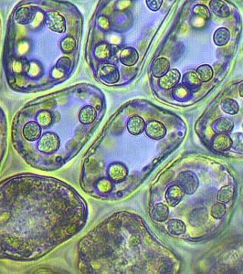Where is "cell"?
<instances>
[{
    "mask_svg": "<svg viewBox=\"0 0 243 274\" xmlns=\"http://www.w3.org/2000/svg\"><path fill=\"white\" fill-rule=\"evenodd\" d=\"M88 207L54 177L20 174L0 182V259L32 261L81 232Z\"/></svg>",
    "mask_w": 243,
    "mask_h": 274,
    "instance_id": "1",
    "label": "cell"
},
{
    "mask_svg": "<svg viewBox=\"0 0 243 274\" xmlns=\"http://www.w3.org/2000/svg\"><path fill=\"white\" fill-rule=\"evenodd\" d=\"M100 110V105L84 100L76 105L46 101L24 108L14 118V147L30 167L57 170L88 145Z\"/></svg>",
    "mask_w": 243,
    "mask_h": 274,
    "instance_id": "2",
    "label": "cell"
},
{
    "mask_svg": "<svg viewBox=\"0 0 243 274\" xmlns=\"http://www.w3.org/2000/svg\"><path fill=\"white\" fill-rule=\"evenodd\" d=\"M176 184L181 187L185 194H194L199 187L198 177L192 171H184L178 174L176 178Z\"/></svg>",
    "mask_w": 243,
    "mask_h": 274,
    "instance_id": "3",
    "label": "cell"
},
{
    "mask_svg": "<svg viewBox=\"0 0 243 274\" xmlns=\"http://www.w3.org/2000/svg\"><path fill=\"white\" fill-rule=\"evenodd\" d=\"M97 75L102 82L109 85L115 84L120 80V73L118 68L110 63L101 65L97 71Z\"/></svg>",
    "mask_w": 243,
    "mask_h": 274,
    "instance_id": "4",
    "label": "cell"
},
{
    "mask_svg": "<svg viewBox=\"0 0 243 274\" xmlns=\"http://www.w3.org/2000/svg\"><path fill=\"white\" fill-rule=\"evenodd\" d=\"M45 25L49 29L56 33H64L66 31V20L57 11L47 13L45 17Z\"/></svg>",
    "mask_w": 243,
    "mask_h": 274,
    "instance_id": "5",
    "label": "cell"
},
{
    "mask_svg": "<svg viewBox=\"0 0 243 274\" xmlns=\"http://www.w3.org/2000/svg\"><path fill=\"white\" fill-rule=\"evenodd\" d=\"M7 151V117L0 110V169L6 158Z\"/></svg>",
    "mask_w": 243,
    "mask_h": 274,
    "instance_id": "6",
    "label": "cell"
},
{
    "mask_svg": "<svg viewBox=\"0 0 243 274\" xmlns=\"http://www.w3.org/2000/svg\"><path fill=\"white\" fill-rule=\"evenodd\" d=\"M210 145L219 153L227 152L232 147V138L227 133H219L212 137Z\"/></svg>",
    "mask_w": 243,
    "mask_h": 274,
    "instance_id": "7",
    "label": "cell"
},
{
    "mask_svg": "<svg viewBox=\"0 0 243 274\" xmlns=\"http://www.w3.org/2000/svg\"><path fill=\"white\" fill-rule=\"evenodd\" d=\"M180 78H181V74L179 73V71H177L176 69H172L169 70L168 74H165L163 77L159 78L158 85L164 90H170L178 84Z\"/></svg>",
    "mask_w": 243,
    "mask_h": 274,
    "instance_id": "8",
    "label": "cell"
},
{
    "mask_svg": "<svg viewBox=\"0 0 243 274\" xmlns=\"http://www.w3.org/2000/svg\"><path fill=\"white\" fill-rule=\"evenodd\" d=\"M145 132L151 139L160 140L166 136L167 128L162 123L157 122V121H152V122H149L148 124L146 125Z\"/></svg>",
    "mask_w": 243,
    "mask_h": 274,
    "instance_id": "9",
    "label": "cell"
},
{
    "mask_svg": "<svg viewBox=\"0 0 243 274\" xmlns=\"http://www.w3.org/2000/svg\"><path fill=\"white\" fill-rule=\"evenodd\" d=\"M36 16V9L32 7H22L17 9L14 15L15 21L21 25L30 24Z\"/></svg>",
    "mask_w": 243,
    "mask_h": 274,
    "instance_id": "10",
    "label": "cell"
},
{
    "mask_svg": "<svg viewBox=\"0 0 243 274\" xmlns=\"http://www.w3.org/2000/svg\"><path fill=\"white\" fill-rule=\"evenodd\" d=\"M185 196V192L182 188L177 184L169 187L166 192V199L170 207H174L177 206Z\"/></svg>",
    "mask_w": 243,
    "mask_h": 274,
    "instance_id": "11",
    "label": "cell"
},
{
    "mask_svg": "<svg viewBox=\"0 0 243 274\" xmlns=\"http://www.w3.org/2000/svg\"><path fill=\"white\" fill-rule=\"evenodd\" d=\"M146 123L141 116L133 115L129 117L126 123V128L128 133L132 135H139L146 130Z\"/></svg>",
    "mask_w": 243,
    "mask_h": 274,
    "instance_id": "12",
    "label": "cell"
},
{
    "mask_svg": "<svg viewBox=\"0 0 243 274\" xmlns=\"http://www.w3.org/2000/svg\"><path fill=\"white\" fill-rule=\"evenodd\" d=\"M183 84L189 89L191 93H196L201 87L202 81L195 72H189L183 77Z\"/></svg>",
    "mask_w": 243,
    "mask_h": 274,
    "instance_id": "13",
    "label": "cell"
},
{
    "mask_svg": "<svg viewBox=\"0 0 243 274\" xmlns=\"http://www.w3.org/2000/svg\"><path fill=\"white\" fill-rule=\"evenodd\" d=\"M139 59V54L135 48L127 47L123 49L120 53V61L124 66H134Z\"/></svg>",
    "mask_w": 243,
    "mask_h": 274,
    "instance_id": "14",
    "label": "cell"
},
{
    "mask_svg": "<svg viewBox=\"0 0 243 274\" xmlns=\"http://www.w3.org/2000/svg\"><path fill=\"white\" fill-rule=\"evenodd\" d=\"M207 221H208V212L207 209L204 207L196 208L189 213V223L194 227H199L201 225H204Z\"/></svg>",
    "mask_w": 243,
    "mask_h": 274,
    "instance_id": "15",
    "label": "cell"
},
{
    "mask_svg": "<svg viewBox=\"0 0 243 274\" xmlns=\"http://www.w3.org/2000/svg\"><path fill=\"white\" fill-rule=\"evenodd\" d=\"M170 70V62L166 58H158L151 67V73L155 78H161Z\"/></svg>",
    "mask_w": 243,
    "mask_h": 274,
    "instance_id": "16",
    "label": "cell"
},
{
    "mask_svg": "<svg viewBox=\"0 0 243 274\" xmlns=\"http://www.w3.org/2000/svg\"><path fill=\"white\" fill-rule=\"evenodd\" d=\"M210 7L219 18L226 19L230 15V7L223 0H210Z\"/></svg>",
    "mask_w": 243,
    "mask_h": 274,
    "instance_id": "17",
    "label": "cell"
},
{
    "mask_svg": "<svg viewBox=\"0 0 243 274\" xmlns=\"http://www.w3.org/2000/svg\"><path fill=\"white\" fill-rule=\"evenodd\" d=\"M151 218L156 222H164L169 218V208L164 203H158L151 210Z\"/></svg>",
    "mask_w": 243,
    "mask_h": 274,
    "instance_id": "18",
    "label": "cell"
},
{
    "mask_svg": "<svg viewBox=\"0 0 243 274\" xmlns=\"http://www.w3.org/2000/svg\"><path fill=\"white\" fill-rule=\"evenodd\" d=\"M233 127H234V122L227 117L219 118L212 124V129L216 132L217 134L229 133L233 130Z\"/></svg>",
    "mask_w": 243,
    "mask_h": 274,
    "instance_id": "19",
    "label": "cell"
},
{
    "mask_svg": "<svg viewBox=\"0 0 243 274\" xmlns=\"http://www.w3.org/2000/svg\"><path fill=\"white\" fill-rule=\"evenodd\" d=\"M95 56L100 61L109 60L113 56V48L108 43H101L95 48Z\"/></svg>",
    "mask_w": 243,
    "mask_h": 274,
    "instance_id": "20",
    "label": "cell"
},
{
    "mask_svg": "<svg viewBox=\"0 0 243 274\" xmlns=\"http://www.w3.org/2000/svg\"><path fill=\"white\" fill-rule=\"evenodd\" d=\"M230 40V31L227 27L218 28L213 35V40L217 46H225Z\"/></svg>",
    "mask_w": 243,
    "mask_h": 274,
    "instance_id": "21",
    "label": "cell"
},
{
    "mask_svg": "<svg viewBox=\"0 0 243 274\" xmlns=\"http://www.w3.org/2000/svg\"><path fill=\"white\" fill-rule=\"evenodd\" d=\"M173 98L179 102H185L191 98V92L184 84H177L173 89Z\"/></svg>",
    "mask_w": 243,
    "mask_h": 274,
    "instance_id": "22",
    "label": "cell"
},
{
    "mask_svg": "<svg viewBox=\"0 0 243 274\" xmlns=\"http://www.w3.org/2000/svg\"><path fill=\"white\" fill-rule=\"evenodd\" d=\"M168 230L169 233L172 235H176V236H179V235L185 234L187 227H186V224L180 220H171L169 221L168 223Z\"/></svg>",
    "mask_w": 243,
    "mask_h": 274,
    "instance_id": "23",
    "label": "cell"
},
{
    "mask_svg": "<svg viewBox=\"0 0 243 274\" xmlns=\"http://www.w3.org/2000/svg\"><path fill=\"white\" fill-rule=\"evenodd\" d=\"M234 197V189L231 186H224L221 187L218 194H217V199L219 202L222 203H229Z\"/></svg>",
    "mask_w": 243,
    "mask_h": 274,
    "instance_id": "24",
    "label": "cell"
},
{
    "mask_svg": "<svg viewBox=\"0 0 243 274\" xmlns=\"http://www.w3.org/2000/svg\"><path fill=\"white\" fill-rule=\"evenodd\" d=\"M220 107L224 113L230 114V115L238 114V112L240 110L239 103L233 99H226V100H223L220 104Z\"/></svg>",
    "mask_w": 243,
    "mask_h": 274,
    "instance_id": "25",
    "label": "cell"
},
{
    "mask_svg": "<svg viewBox=\"0 0 243 274\" xmlns=\"http://www.w3.org/2000/svg\"><path fill=\"white\" fill-rule=\"evenodd\" d=\"M196 74L202 82L210 81L213 77V70L210 65L203 64L196 69Z\"/></svg>",
    "mask_w": 243,
    "mask_h": 274,
    "instance_id": "26",
    "label": "cell"
},
{
    "mask_svg": "<svg viewBox=\"0 0 243 274\" xmlns=\"http://www.w3.org/2000/svg\"><path fill=\"white\" fill-rule=\"evenodd\" d=\"M60 47L64 53H72L76 49V40L73 37L68 36L66 38L62 39L60 43Z\"/></svg>",
    "mask_w": 243,
    "mask_h": 274,
    "instance_id": "27",
    "label": "cell"
},
{
    "mask_svg": "<svg viewBox=\"0 0 243 274\" xmlns=\"http://www.w3.org/2000/svg\"><path fill=\"white\" fill-rule=\"evenodd\" d=\"M226 211H227V207L225 203L218 202L211 207L210 214L215 220H220L226 214Z\"/></svg>",
    "mask_w": 243,
    "mask_h": 274,
    "instance_id": "28",
    "label": "cell"
},
{
    "mask_svg": "<svg viewBox=\"0 0 243 274\" xmlns=\"http://www.w3.org/2000/svg\"><path fill=\"white\" fill-rule=\"evenodd\" d=\"M193 13L203 20H210V11L208 7L202 4H198L193 8Z\"/></svg>",
    "mask_w": 243,
    "mask_h": 274,
    "instance_id": "29",
    "label": "cell"
},
{
    "mask_svg": "<svg viewBox=\"0 0 243 274\" xmlns=\"http://www.w3.org/2000/svg\"><path fill=\"white\" fill-rule=\"evenodd\" d=\"M232 147H233V149L236 152L243 153V133H236V134H234L233 138H232Z\"/></svg>",
    "mask_w": 243,
    "mask_h": 274,
    "instance_id": "30",
    "label": "cell"
},
{
    "mask_svg": "<svg viewBox=\"0 0 243 274\" xmlns=\"http://www.w3.org/2000/svg\"><path fill=\"white\" fill-rule=\"evenodd\" d=\"M146 5L150 10L157 11L162 7L163 0H146Z\"/></svg>",
    "mask_w": 243,
    "mask_h": 274,
    "instance_id": "31",
    "label": "cell"
},
{
    "mask_svg": "<svg viewBox=\"0 0 243 274\" xmlns=\"http://www.w3.org/2000/svg\"><path fill=\"white\" fill-rule=\"evenodd\" d=\"M239 94L243 98V81L239 85Z\"/></svg>",
    "mask_w": 243,
    "mask_h": 274,
    "instance_id": "32",
    "label": "cell"
},
{
    "mask_svg": "<svg viewBox=\"0 0 243 274\" xmlns=\"http://www.w3.org/2000/svg\"></svg>",
    "mask_w": 243,
    "mask_h": 274,
    "instance_id": "33",
    "label": "cell"
}]
</instances>
